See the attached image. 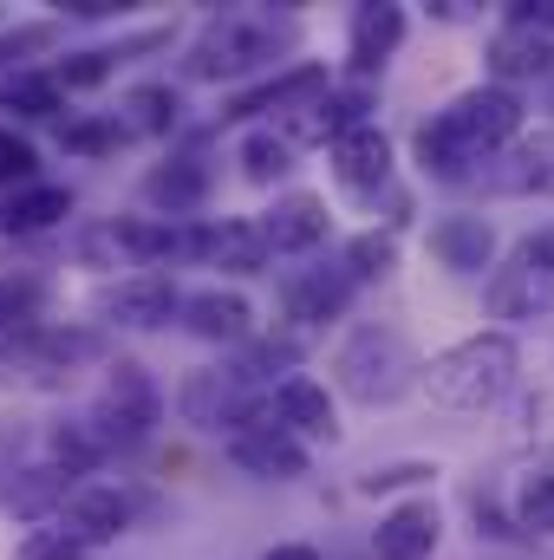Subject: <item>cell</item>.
<instances>
[{
    "instance_id": "19",
    "label": "cell",
    "mask_w": 554,
    "mask_h": 560,
    "mask_svg": "<svg viewBox=\"0 0 554 560\" xmlns=\"http://www.w3.org/2000/svg\"><path fill=\"white\" fill-rule=\"evenodd\" d=\"M229 463L249 469V476H262V482H300V476H307V443L287 436V430L262 411L255 423H242V430L229 436Z\"/></svg>"
},
{
    "instance_id": "20",
    "label": "cell",
    "mask_w": 554,
    "mask_h": 560,
    "mask_svg": "<svg viewBox=\"0 0 554 560\" xmlns=\"http://www.w3.org/2000/svg\"><path fill=\"white\" fill-rule=\"evenodd\" d=\"M20 359L33 365L39 385H66L85 359H105V332L99 326H33L20 332Z\"/></svg>"
},
{
    "instance_id": "1",
    "label": "cell",
    "mask_w": 554,
    "mask_h": 560,
    "mask_svg": "<svg viewBox=\"0 0 554 560\" xmlns=\"http://www.w3.org/2000/svg\"><path fill=\"white\" fill-rule=\"evenodd\" d=\"M529 131V105L522 92H503V85H470L457 92L443 112H430L412 131V163L430 176V183H476L489 156H503L509 143Z\"/></svg>"
},
{
    "instance_id": "40",
    "label": "cell",
    "mask_w": 554,
    "mask_h": 560,
    "mask_svg": "<svg viewBox=\"0 0 554 560\" xmlns=\"http://www.w3.org/2000/svg\"><path fill=\"white\" fill-rule=\"evenodd\" d=\"M542 125H554V79H549V118H542Z\"/></svg>"
},
{
    "instance_id": "35",
    "label": "cell",
    "mask_w": 554,
    "mask_h": 560,
    "mask_svg": "<svg viewBox=\"0 0 554 560\" xmlns=\"http://www.w3.org/2000/svg\"><path fill=\"white\" fill-rule=\"evenodd\" d=\"M59 138H66V150H79V156H105V150L125 143V131H118L112 118H105V125H92V118H66Z\"/></svg>"
},
{
    "instance_id": "27",
    "label": "cell",
    "mask_w": 554,
    "mask_h": 560,
    "mask_svg": "<svg viewBox=\"0 0 554 560\" xmlns=\"http://www.w3.org/2000/svg\"><path fill=\"white\" fill-rule=\"evenodd\" d=\"M235 163H242V176H249L255 189H275L280 176H293V150H287V138L268 131V125H249V131H242Z\"/></svg>"
},
{
    "instance_id": "15",
    "label": "cell",
    "mask_w": 554,
    "mask_h": 560,
    "mask_svg": "<svg viewBox=\"0 0 554 560\" xmlns=\"http://www.w3.org/2000/svg\"><path fill=\"white\" fill-rule=\"evenodd\" d=\"M176 326H183L189 339H209V346H249V339L262 332L255 300L235 293V287H196V293H183Z\"/></svg>"
},
{
    "instance_id": "13",
    "label": "cell",
    "mask_w": 554,
    "mask_h": 560,
    "mask_svg": "<svg viewBox=\"0 0 554 560\" xmlns=\"http://www.w3.org/2000/svg\"><path fill=\"white\" fill-rule=\"evenodd\" d=\"M424 248L437 255L443 275H457V280L496 275V222H489V215H470V209L437 215V222L424 229Z\"/></svg>"
},
{
    "instance_id": "25",
    "label": "cell",
    "mask_w": 554,
    "mask_h": 560,
    "mask_svg": "<svg viewBox=\"0 0 554 560\" xmlns=\"http://www.w3.org/2000/svg\"><path fill=\"white\" fill-rule=\"evenodd\" d=\"M176 118H183V92H176L170 79H143V85H131V92L118 98V112H112V125L125 131V143L131 138H170Z\"/></svg>"
},
{
    "instance_id": "32",
    "label": "cell",
    "mask_w": 554,
    "mask_h": 560,
    "mask_svg": "<svg viewBox=\"0 0 554 560\" xmlns=\"http://www.w3.org/2000/svg\"><path fill=\"white\" fill-rule=\"evenodd\" d=\"M437 476H443V469H437V463H417V456L379 463V469L359 476V495H399V489H424V482H437Z\"/></svg>"
},
{
    "instance_id": "11",
    "label": "cell",
    "mask_w": 554,
    "mask_h": 560,
    "mask_svg": "<svg viewBox=\"0 0 554 560\" xmlns=\"http://www.w3.org/2000/svg\"><path fill=\"white\" fill-rule=\"evenodd\" d=\"M326 163H333V183H339V196L346 202H359V209H372L385 189H392V163H399V150L385 138V125L372 118V125H353L346 138L326 150Z\"/></svg>"
},
{
    "instance_id": "37",
    "label": "cell",
    "mask_w": 554,
    "mask_h": 560,
    "mask_svg": "<svg viewBox=\"0 0 554 560\" xmlns=\"http://www.w3.org/2000/svg\"><path fill=\"white\" fill-rule=\"evenodd\" d=\"M262 560H320V548H307V541H275Z\"/></svg>"
},
{
    "instance_id": "18",
    "label": "cell",
    "mask_w": 554,
    "mask_h": 560,
    "mask_svg": "<svg viewBox=\"0 0 554 560\" xmlns=\"http://www.w3.org/2000/svg\"><path fill=\"white\" fill-rule=\"evenodd\" d=\"M405 7H392V0H366V7H353V20H346V66H353V79H379L392 59H399V46H405Z\"/></svg>"
},
{
    "instance_id": "6",
    "label": "cell",
    "mask_w": 554,
    "mask_h": 560,
    "mask_svg": "<svg viewBox=\"0 0 554 560\" xmlns=\"http://www.w3.org/2000/svg\"><path fill=\"white\" fill-rule=\"evenodd\" d=\"M176 411H183L189 430L235 436L242 423H255L268 411V392H255L235 365H196V372H183V385H176Z\"/></svg>"
},
{
    "instance_id": "29",
    "label": "cell",
    "mask_w": 554,
    "mask_h": 560,
    "mask_svg": "<svg viewBox=\"0 0 554 560\" xmlns=\"http://www.w3.org/2000/svg\"><path fill=\"white\" fill-rule=\"evenodd\" d=\"M339 268H346L353 287H372V280L399 275V235H392V229H359V235L346 242Z\"/></svg>"
},
{
    "instance_id": "26",
    "label": "cell",
    "mask_w": 554,
    "mask_h": 560,
    "mask_svg": "<svg viewBox=\"0 0 554 560\" xmlns=\"http://www.w3.org/2000/svg\"><path fill=\"white\" fill-rule=\"evenodd\" d=\"M0 112L7 118H26V125H46L66 112V92L53 85L46 66H26V72H0Z\"/></svg>"
},
{
    "instance_id": "16",
    "label": "cell",
    "mask_w": 554,
    "mask_h": 560,
    "mask_svg": "<svg viewBox=\"0 0 554 560\" xmlns=\"http://www.w3.org/2000/svg\"><path fill=\"white\" fill-rule=\"evenodd\" d=\"M255 229H262L268 255H313V248L333 235V209H326V196H313V189H287V196H275V202L255 215Z\"/></svg>"
},
{
    "instance_id": "22",
    "label": "cell",
    "mask_w": 554,
    "mask_h": 560,
    "mask_svg": "<svg viewBox=\"0 0 554 560\" xmlns=\"http://www.w3.org/2000/svg\"><path fill=\"white\" fill-rule=\"evenodd\" d=\"M443 541V515L430 495H412V502H392L372 528V555L379 560H430Z\"/></svg>"
},
{
    "instance_id": "33",
    "label": "cell",
    "mask_w": 554,
    "mask_h": 560,
    "mask_svg": "<svg viewBox=\"0 0 554 560\" xmlns=\"http://www.w3.org/2000/svg\"><path fill=\"white\" fill-rule=\"evenodd\" d=\"M26 183H39V143L0 125V189H26Z\"/></svg>"
},
{
    "instance_id": "28",
    "label": "cell",
    "mask_w": 554,
    "mask_h": 560,
    "mask_svg": "<svg viewBox=\"0 0 554 560\" xmlns=\"http://www.w3.org/2000/svg\"><path fill=\"white\" fill-rule=\"evenodd\" d=\"M59 20H20V26H0V72H26V66H53L59 52Z\"/></svg>"
},
{
    "instance_id": "24",
    "label": "cell",
    "mask_w": 554,
    "mask_h": 560,
    "mask_svg": "<svg viewBox=\"0 0 554 560\" xmlns=\"http://www.w3.org/2000/svg\"><path fill=\"white\" fill-rule=\"evenodd\" d=\"M72 215V189L66 183H26V189H7L0 196V235H53L59 222Z\"/></svg>"
},
{
    "instance_id": "7",
    "label": "cell",
    "mask_w": 554,
    "mask_h": 560,
    "mask_svg": "<svg viewBox=\"0 0 554 560\" xmlns=\"http://www.w3.org/2000/svg\"><path fill=\"white\" fill-rule=\"evenodd\" d=\"M143 515V495L131 482H79L66 502H59V528L85 548V555H99V548H118L131 528H138Z\"/></svg>"
},
{
    "instance_id": "14",
    "label": "cell",
    "mask_w": 554,
    "mask_h": 560,
    "mask_svg": "<svg viewBox=\"0 0 554 560\" xmlns=\"http://www.w3.org/2000/svg\"><path fill=\"white\" fill-rule=\"evenodd\" d=\"M183 261H203V268H222V275H262L275 255H268L255 215H222V222H189Z\"/></svg>"
},
{
    "instance_id": "10",
    "label": "cell",
    "mask_w": 554,
    "mask_h": 560,
    "mask_svg": "<svg viewBox=\"0 0 554 560\" xmlns=\"http://www.w3.org/2000/svg\"><path fill=\"white\" fill-rule=\"evenodd\" d=\"M483 66H489V85L516 92V85H535V79H554V33H542L522 7H509L483 46Z\"/></svg>"
},
{
    "instance_id": "9",
    "label": "cell",
    "mask_w": 554,
    "mask_h": 560,
    "mask_svg": "<svg viewBox=\"0 0 554 560\" xmlns=\"http://www.w3.org/2000/svg\"><path fill=\"white\" fill-rule=\"evenodd\" d=\"M176 306H183V287H176V275H157V268L105 280L92 300L99 326H125V332H163L176 319Z\"/></svg>"
},
{
    "instance_id": "3",
    "label": "cell",
    "mask_w": 554,
    "mask_h": 560,
    "mask_svg": "<svg viewBox=\"0 0 554 560\" xmlns=\"http://www.w3.org/2000/svg\"><path fill=\"white\" fill-rule=\"evenodd\" d=\"M516 378H522V346H516V332L489 326V332H470V339L430 352L417 372V392L450 418H483L516 392Z\"/></svg>"
},
{
    "instance_id": "5",
    "label": "cell",
    "mask_w": 554,
    "mask_h": 560,
    "mask_svg": "<svg viewBox=\"0 0 554 560\" xmlns=\"http://www.w3.org/2000/svg\"><path fill=\"white\" fill-rule=\"evenodd\" d=\"M157 423H163V385L150 378V365H138V359H105V378H99V392L85 405V430L99 436V450L105 456L138 450V443H150Z\"/></svg>"
},
{
    "instance_id": "38",
    "label": "cell",
    "mask_w": 554,
    "mask_h": 560,
    "mask_svg": "<svg viewBox=\"0 0 554 560\" xmlns=\"http://www.w3.org/2000/svg\"><path fill=\"white\" fill-rule=\"evenodd\" d=\"M522 13H529L542 33H554V0H522Z\"/></svg>"
},
{
    "instance_id": "23",
    "label": "cell",
    "mask_w": 554,
    "mask_h": 560,
    "mask_svg": "<svg viewBox=\"0 0 554 560\" xmlns=\"http://www.w3.org/2000/svg\"><path fill=\"white\" fill-rule=\"evenodd\" d=\"M353 280H346V268H307V275H293L287 280V293H280V306H287V326L293 332H320L326 319H339L346 306H353Z\"/></svg>"
},
{
    "instance_id": "39",
    "label": "cell",
    "mask_w": 554,
    "mask_h": 560,
    "mask_svg": "<svg viewBox=\"0 0 554 560\" xmlns=\"http://www.w3.org/2000/svg\"><path fill=\"white\" fill-rule=\"evenodd\" d=\"M430 13H437V20H450V26H463V20H470V0H437Z\"/></svg>"
},
{
    "instance_id": "12",
    "label": "cell",
    "mask_w": 554,
    "mask_h": 560,
    "mask_svg": "<svg viewBox=\"0 0 554 560\" xmlns=\"http://www.w3.org/2000/svg\"><path fill=\"white\" fill-rule=\"evenodd\" d=\"M326 85H333V72H326V66H287V72L268 79V85L235 92L222 118H229V125H280V118H293V112L320 105V98H326Z\"/></svg>"
},
{
    "instance_id": "17",
    "label": "cell",
    "mask_w": 554,
    "mask_h": 560,
    "mask_svg": "<svg viewBox=\"0 0 554 560\" xmlns=\"http://www.w3.org/2000/svg\"><path fill=\"white\" fill-rule=\"evenodd\" d=\"M268 418H275L287 436H300V443H339V405H333V392H326L320 378H307V372L268 385Z\"/></svg>"
},
{
    "instance_id": "4",
    "label": "cell",
    "mask_w": 554,
    "mask_h": 560,
    "mask_svg": "<svg viewBox=\"0 0 554 560\" xmlns=\"http://www.w3.org/2000/svg\"><path fill=\"white\" fill-rule=\"evenodd\" d=\"M417 372H424L417 346L399 326H379V319L353 326V332L339 339V352H333V385H339L353 405H366V411L399 405L405 392H417Z\"/></svg>"
},
{
    "instance_id": "34",
    "label": "cell",
    "mask_w": 554,
    "mask_h": 560,
    "mask_svg": "<svg viewBox=\"0 0 554 560\" xmlns=\"http://www.w3.org/2000/svg\"><path fill=\"white\" fill-rule=\"evenodd\" d=\"M13 560H92V555H85L59 522H39V528H26V535H20Z\"/></svg>"
},
{
    "instance_id": "21",
    "label": "cell",
    "mask_w": 554,
    "mask_h": 560,
    "mask_svg": "<svg viewBox=\"0 0 554 560\" xmlns=\"http://www.w3.org/2000/svg\"><path fill=\"white\" fill-rule=\"evenodd\" d=\"M143 202L163 215V222H196V209L209 202V163L196 150H176L163 163L143 170Z\"/></svg>"
},
{
    "instance_id": "8",
    "label": "cell",
    "mask_w": 554,
    "mask_h": 560,
    "mask_svg": "<svg viewBox=\"0 0 554 560\" xmlns=\"http://www.w3.org/2000/svg\"><path fill=\"white\" fill-rule=\"evenodd\" d=\"M489 313L496 319H535V313H554V229L516 242V255L489 275Z\"/></svg>"
},
{
    "instance_id": "2",
    "label": "cell",
    "mask_w": 554,
    "mask_h": 560,
    "mask_svg": "<svg viewBox=\"0 0 554 560\" xmlns=\"http://www.w3.org/2000/svg\"><path fill=\"white\" fill-rule=\"evenodd\" d=\"M300 46V13H275V7H229L209 13L183 52V79L189 85H242L255 72L280 66Z\"/></svg>"
},
{
    "instance_id": "31",
    "label": "cell",
    "mask_w": 554,
    "mask_h": 560,
    "mask_svg": "<svg viewBox=\"0 0 554 560\" xmlns=\"http://www.w3.org/2000/svg\"><path fill=\"white\" fill-rule=\"evenodd\" d=\"M516 535H554V463L516 482Z\"/></svg>"
},
{
    "instance_id": "30",
    "label": "cell",
    "mask_w": 554,
    "mask_h": 560,
    "mask_svg": "<svg viewBox=\"0 0 554 560\" xmlns=\"http://www.w3.org/2000/svg\"><path fill=\"white\" fill-rule=\"evenodd\" d=\"M0 326H7V332L46 326V280L33 275V268H7V275H0Z\"/></svg>"
},
{
    "instance_id": "36",
    "label": "cell",
    "mask_w": 554,
    "mask_h": 560,
    "mask_svg": "<svg viewBox=\"0 0 554 560\" xmlns=\"http://www.w3.org/2000/svg\"><path fill=\"white\" fill-rule=\"evenodd\" d=\"M53 20H59V26H66V20H125V0H59Z\"/></svg>"
}]
</instances>
